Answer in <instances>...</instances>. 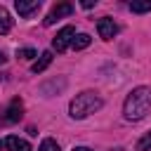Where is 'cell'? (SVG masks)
<instances>
[{"instance_id": "obj_18", "label": "cell", "mask_w": 151, "mask_h": 151, "mask_svg": "<svg viewBox=\"0 0 151 151\" xmlns=\"http://www.w3.org/2000/svg\"><path fill=\"white\" fill-rule=\"evenodd\" d=\"M5 61H7V57H5L2 52H0V64H5Z\"/></svg>"}, {"instance_id": "obj_3", "label": "cell", "mask_w": 151, "mask_h": 151, "mask_svg": "<svg viewBox=\"0 0 151 151\" xmlns=\"http://www.w3.org/2000/svg\"><path fill=\"white\" fill-rule=\"evenodd\" d=\"M21 116H24V104H21L19 97H14V99L7 104V109H2L0 123H2V125H12V123H19Z\"/></svg>"}, {"instance_id": "obj_15", "label": "cell", "mask_w": 151, "mask_h": 151, "mask_svg": "<svg viewBox=\"0 0 151 151\" xmlns=\"http://www.w3.org/2000/svg\"><path fill=\"white\" fill-rule=\"evenodd\" d=\"M38 151H59V144L54 139H42V144L38 146Z\"/></svg>"}, {"instance_id": "obj_4", "label": "cell", "mask_w": 151, "mask_h": 151, "mask_svg": "<svg viewBox=\"0 0 151 151\" xmlns=\"http://www.w3.org/2000/svg\"><path fill=\"white\" fill-rule=\"evenodd\" d=\"M73 38H76V28H73V26H64L61 31H57V35H54V40H52V47H54L57 52H64V50L73 42Z\"/></svg>"}, {"instance_id": "obj_19", "label": "cell", "mask_w": 151, "mask_h": 151, "mask_svg": "<svg viewBox=\"0 0 151 151\" xmlns=\"http://www.w3.org/2000/svg\"><path fill=\"white\" fill-rule=\"evenodd\" d=\"M0 149H2V142H0Z\"/></svg>"}, {"instance_id": "obj_12", "label": "cell", "mask_w": 151, "mask_h": 151, "mask_svg": "<svg viewBox=\"0 0 151 151\" xmlns=\"http://www.w3.org/2000/svg\"><path fill=\"white\" fill-rule=\"evenodd\" d=\"M90 42H92V38H90L87 33H78V35L73 38V42H71V45H73L76 50H85V47H87Z\"/></svg>"}, {"instance_id": "obj_10", "label": "cell", "mask_w": 151, "mask_h": 151, "mask_svg": "<svg viewBox=\"0 0 151 151\" xmlns=\"http://www.w3.org/2000/svg\"><path fill=\"white\" fill-rule=\"evenodd\" d=\"M12 31V17H9V12L0 5V35H5V33H9Z\"/></svg>"}, {"instance_id": "obj_2", "label": "cell", "mask_w": 151, "mask_h": 151, "mask_svg": "<svg viewBox=\"0 0 151 151\" xmlns=\"http://www.w3.org/2000/svg\"><path fill=\"white\" fill-rule=\"evenodd\" d=\"M101 104H104L101 97H99L97 92L87 90V92H80V94H76V97L71 99V104H68V113H71V118L83 120V118H87L90 113L99 111Z\"/></svg>"}, {"instance_id": "obj_16", "label": "cell", "mask_w": 151, "mask_h": 151, "mask_svg": "<svg viewBox=\"0 0 151 151\" xmlns=\"http://www.w3.org/2000/svg\"><path fill=\"white\" fill-rule=\"evenodd\" d=\"M97 5V0H83V7L85 9H90V7H94Z\"/></svg>"}, {"instance_id": "obj_7", "label": "cell", "mask_w": 151, "mask_h": 151, "mask_svg": "<svg viewBox=\"0 0 151 151\" xmlns=\"http://www.w3.org/2000/svg\"><path fill=\"white\" fill-rule=\"evenodd\" d=\"M14 7H17V12H19L21 17H31L33 12L40 9V0H17Z\"/></svg>"}, {"instance_id": "obj_5", "label": "cell", "mask_w": 151, "mask_h": 151, "mask_svg": "<svg viewBox=\"0 0 151 151\" xmlns=\"http://www.w3.org/2000/svg\"><path fill=\"white\" fill-rule=\"evenodd\" d=\"M68 14H73V5H71V2H57V5L50 9V14L45 17V26H52L57 19L68 17Z\"/></svg>"}, {"instance_id": "obj_11", "label": "cell", "mask_w": 151, "mask_h": 151, "mask_svg": "<svg viewBox=\"0 0 151 151\" xmlns=\"http://www.w3.org/2000/svg\"><path fill=\"white\" fill-rule=\"evenodd\" d=\"M130 9L137 12V14L151 12V0H132V2H130Z\"/></svg>"}, {"instance_id": "obj_13", "label": "cell", "mask_w": 151, "mask_h": 151, "mask_svg": "<svg viewBox=\"0 0 151 151\" xmlns=\"http://www.w3.org/2000/svg\"><path fill=\"white\" fill-rule=\"evenodd\" d=\"M17 57H19L21 61H28V59L38 57V52H35L33 47H21V50H17Z\"/></svg>"}, {"instance_id": "obj_1", "label": "cell", "mask_w": 151, "mask_h": 151, "mask_svg": "<svg viewBox=\"0 0 151 151\" xmlns=\"http://www.w3.org/2000/svg\"><path fill=\"white\" fill-rule=\"evenodd\" d=\"M151 111V87H134L123 104V116L125 120H142Z\"/></svg>"}, {"instance_id": "obj_8", "label": "cell", "mask_w": 151, "mask_h": 151, "mask_svg": "<svg viewBox=\"0 0 151 151\" xmlns=\"http://www.w3.org/2000/svg\"><path fill=\"white\" fill-rule=\"evenodd\" d=\"M2 144H5L9 151H31V144H28L26 139H21V137H14V134H9Z\"/></svg>"}, {"instance_id": "obj_17", "label": "cell", "mask_w": 151, "mask_h": 151, "mask_svg": "<svg viewBox=\"0 0 151 151\" xmlns=\"http://www.w3.org/2000/svg\"><path fill=\"white\" fill-rule=\"evenodd\" d=\"M73 151H92L90 146H73Z\"/></svg>"}, {"instance_id": "obj_6", "label": "cell", "mask_w": 151, "mask_h": 151, "mask_svg": "<svg viewBox=\"0 0 151 151\" xmlns=\"http://www.w3.org/2000/svg\"><path fill=\"white\" fill-rule=\"evenodd\" d=\"M97 31H99V38L111 40V38L118 33V26H116V21H113L111 17H101V19L97 21Z\"/></svg>"}, {"instance_id": "obj_14", "label": "cell", "mask_w": 151, "mask_h": 151, "mask_svg": "<svg viewBox=\"0 0 151 151\" xmlns=\"http://www.w3.org/2000/svg\"><path fill=\"white\" fill-rule=\"evenodd\" d=\"M137 151H151V132H146V134L137 142Z\"/></svg>"}, {"instance_id": "obj_9", "label": "cell", "mask_w": 151, "mask_h": 151, "mask_svg": "<svg viewBox=\"0 0 151 151\" xmlns=\"http://www.w3.org/2000/svg\"><path fill=\"white\" fill-rule=\"evenodd\" d=\"M50 64H52V52L47 50V52H42V54H40V59H38V61L31 66V71H33V73H42V71H45Z\"/></svg>"}]
</instances>
